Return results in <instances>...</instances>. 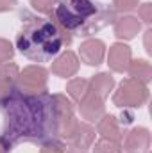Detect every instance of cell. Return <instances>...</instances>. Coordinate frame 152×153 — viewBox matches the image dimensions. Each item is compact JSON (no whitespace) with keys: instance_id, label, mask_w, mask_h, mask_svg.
<instances>
[{"instance_id":"obj_24","label":"cell","mask_w":152,"mask_h":153,"mask_svg":"<svg viewBox=\"0 0 152 153\" xmlns=\"http://www.w3.org/2000/svg\"><path fill=\"white\" fill-rule=\"evenodd\" d=\"M113 5L116 11L120 13H127L138 7V0H113Z\"/></svg>"},{"instance_id":"obj_13","label":"cell","mask_w":152,"mask_h":153,"mask_svg":"<svg viewBox=\"0 0 152 153\" xmlns=\"http://www.w3.org/2000/svg\"><path fill=\"white\" fill-rule=\"evenodd\" d=\"M97 130L99 134L104 137V139H109V141H116L120 143L122 137H123V132H122V126L118 123V119L114 116H102L99 121H97Z\"/></svg>"},{"instance_id":"obj_17","label":"cell","mask_w":152,"mask_h":153,"mask_svg":"<svg viewBox=\"0 0 152 153\" xmlns=\"http://www.w3.org/2000/svg\"><path fill=\"white\" fill-rule=\"evenodd\" d=\"M52 107H54L57 121L74 117V103L66 98V94H52Z\"/></svg>"},{"instance_id":"obj_9","label":"cell","mask_w":152,"mask_h":153,"mask_svg":"<svg viewBox=\"0 0 152 153\" xmlns=\"http://www.w3.org/2000/svg\"><path fill=\"white\" fill-rule=\"evenodd\" d=\"M79 109H81V114L86 121L93 123V121H99L102 116H104V100L99 98L97 94H93L91 91L79 102Z\"/></svg>"},{"instance_id":"obj_15","label":"cell","mask_w":152,"mask_h":153,"mask_svg":"<svg viewBox=\"0 0 152 153\" xmlns=\"http://www.w3.org/2000/svg\"><path fill=\"white\" fill-rule=\"evenodd\" d=\"M114 85V78L111 73H99L90 80V91L93 94H97L99 98L106 100L109 96V93L113 91Z\"/></svg>"},{"instance_id":"obj_25","label":"cell","mask_w":152,"mask_h":153,"mask_svg":"<svg viewBox=\"0 0 152 153\" xmlns=\"http://www.w3.org/2000/svg\"><path fill=\"white\" fill-rule=\"evenodd\" d=\"M138 14H140V20H143L147 25H150L152 22V4H143V5H140V9H138Z\"/></svg>"},{"instance_id":"obj_16","label":"cell","mask_w":152,"mask_h":153,"mask_svg":"<svg viewBox=\"0 0 152 153\" xmlns=\"http://www.w3.org/2000/svg\"><path fill=\"white\" fill-rule=\"evenodd\" d=\"M131 78L141 82V84H149L152 78V66L149 61L145 59H136V61H131L129 68H127Z\"/></svg>"},{"instance_id":"obj_23","label":"cell","mask_w":152,"mask_h":153,"mask_svg":"<svg viewBox=\"0 0 152 153\" xmlns=\"http://www.w3.org/2000/svg\"><path fill=\"white\" fill-rule=\"evenodd\" d=\"M65 144L57 139H52V141H47L43 146H41V152L39 153H65Z\"/></svg>"},{"instance_id":"obj_6","label":"cell","mask_w":152,"mask_h":153,"mask_svg":"<svg viewBox=\"0 0 152 153\" xmlns=\"http://www.w3.org/2000/svg\"><path fill=\"white\" fill-rule=\"evenodd\" d=\"M150 148V132L143 126L132 128L123 139V150L129 153H147Z\"/></svg>"},{"instance_id":"obj_10","label":"cell","mask_w":152,"mask_h":153,"mask_svg":"<svg viewBox=\"0 0 152 153\" xmlns=\"http://www.w3.org/2000/svg\"><path fill=\"white\" fill-rule=\"evenodd\" d=\"M79 57H77L74 52L66 50L63 52L54 62H52V73H56L57 76H63V78H70L77 73L79 70Z\"/></svg>"},{"instance_id":"obj_27","label":"cell","mask_w":152,"mask_h":153,"mask_svg":"<svg viewBox=\"0 0 152 153\" xmlns=\"http://www.w3.org/2000/svg\"><path fill=\"white\" fill-rule=\"evenodd\" d=\"M14 5H16V0H0V13L11 11Z\"/></svg>"},{"instance_id":"obj_2","label":"cell","mask_w":152,"mask_h":153,"mask_svg":"<svg viewBox=\"0 0 152 153\" xmlns=\"http://www.w3.org/2000/svg\"><path fill=\"white\" fill-rule=\"evenodd\" d=\"M70 43V32L47 18H29L16 38L18 50L34 62H45L52 59L65 45Z\"/></svg>"},{"instance_id":"obj_1","label":"cell","mask_w":152,"mask_h":153,"mask_svg":"<svg viewBox=\"0 0 152 153\" xmlns=\"http://www.w3.org/2000/svg\"><path fill=\"white\" fill-rule=\"evenodd\" d=\"M4 111V132L11 144L16 143H47L56 139V112L52 107V94L41 93L27 96L16 87L9 98L0 105Z\"/></svg>"},{"instance_id":"obj_20","label":"cell","mask_w":152,"mask_h":153,"mask_svg":"<svg viewBox=\"0 0 152 153\" xmlns=\"http://www.w3.org/2000/svg\"><path fill=\"white\" fill-rule=\"evenodd\" d=\"M93 146V153H122V144L116 141H109V139H100L97 141Z\"/></svg>"},{"instance_id":"obj_11","label":"cell","mask_w":152,"mask_h":153,"mask_svg":"<svg viewBox=\"0 0 152 153\" xmlns=\"http://www.w3.org/2000/svg\"><path fill=\"white\" fill-rule=\"evenodd\" d=\"M68 143H70V146L81 148V150L91 148V144L95 143V128L90 123H77L75 130L68 137Z\"/></svg>"},{"instance_id":"obj_28","label":"cell","mask_w":152,"mask_h":153,"mask_svg":"<svg viewBox=\"0 0 152 153\" xmlns=\"http://www.w3.org/2000/svg\"><path fill=\"white\" fill-rule=\"evenodd\" d=\"M150 38H152V30L149 29L147 32H145V50H147V53H152V46H150Z\"/></svg>"},{"instance_id":"obj_4","label":"cell","mask_w":152,"mask_h":153,"mask_svg":"<svg viewBox=\"0 0 152 153\" xmlns=\"http://www.w3.org/2000/svg\"><path fill=\"white\" fill-rule=\"evenodd\" d=\"M149 100V89L145 84L134 80V78H125L122 80L118 91L113 94V103L116 107L129 109V107H141Z\"/></svg>"},{"instance_id":"obj_22","label":"cell","mask_w":152,"mask_h":153,"mask_svg":"<svg viewBox=\"0 0 152 153\" xmlns=\"http://www.w3.org/2000/svg\"><path fill=\"white\" fill-rule=\"evenodd\" d=\"M57 0H31L32 7L38 11V13H43V14H48L54 11V5H56Z\"/></svg>"},{"instance_id":"obj_29","label":"cell","mask_w":152,"mask_h":153,"mask_svg":"<svg viewBox=\"0 0 152 153\" xmlns=\"http://www.w3.org/2000/svg\"><path fill=\"white\" fill-rule=\"evenodd\" d=\"M65 153H86V150H81V148H74V146H70L68 150H65Z\"/></svg>"},{"instance_id":"obj_14","label":"cell","mask_w":152,"mask_h":153,"mask_svg":"<svg viewBox=\"0 0 152 153\" xmlns=\"http://www.w3.org/2000/svg\"><path fill=\"white\" fill-rule=\"evenodd\" d=\"M114 20H116V16H114L113 9L97 11V13L84 23V27L81 29V32H82L84 36H90V34L97 32L99 29H102V27H106V25H109V23H114Z\"/></svg>"},{"instance_id":"obj_12","label":"cell","mask_w":152,"mask_h":153,"mask_svg":"<svg viewBox=\"0 0 152 153\" xmlns=\"http://www.w3.org/2000/svg\"><path fill=\"white\" fill-rule=\"evenodd\" d=\"M141 23L136 16H122L114 20V36L118 39H132L140 32Z\"/></svg>"},{"instance_id":"obj_3","label":"cell","mask_w":152,"mask_h":153,"mask_svg":"<svg viewBox=\"0 0 152 153\" xmlns=\"http://www.w3.org/2000/svg\"><path fill=\"white\" fill-rule=\"evenodd\" d=\"M97 5L91 0H57L54 5V18L66 32L82 29L84 23L97 13Z\"/></svg>"},{"instance_id":"obj_26","label":"cell","mask_w":152,"mask_h":153,"mask_svg":"<svg viewBox=\"0 0 152 153\" xmlns=\"http://www.w3.org/2000/svg\"><path fill=\"white\" fill-rule=\"evenodd\" d=\"M13 148V144L9 143V139H5L4 135H0V153H9Z\"/></svg>"},{"instance_id":"obj_19","label":"cell","mask_w":152,"mask_h":153,"mask_svg":"<svg viewBox=\"0 0 152 153\" xmlns=\"http://www.w3.org/2000/svg\"><path fill=\"white\" fill-rule=\"evenodd\" d=\"M20 76V68L14 62H4L0 66V80L7 82L11 85H16V80Z\"/></svg>"},{"instance_id":"obj_7","label":"cell","mask_w":152,"mask_h":153,"mask_svg":"<svg viewBox=\"0 0 152 153\" xmlns=\"http://www.w3.org/2000/svg\"><path fill=\"white\" fill-rule=\"evenodd\" d=\"M79 55L88 66H99L106 57V45L100 39H86L79 48Z\"/></svg>"},{"instance_id":"obj_21","label":"cell","mask_w":152,"mask_h":153,"mask_svg":"<svg viewBox=\"0 0 152 153\" xmlns=\"http://www.w3.org/2000/svg\"><path fill=\"white\" fill-rule=\"evenodd\" d=\"M14 55V50H13V45L5 39H0V64L4 62H9Z\"/></svg>"},{"instance_id":"obj_5","label":"cell","mask_w":152,"mask_h":153,"mask_svg":"<svg viewBox=\"0 0 152 153\" xmlns=\"http://www.w3.org/2000/svg\"><path fill=\"white\" fill-rule=\"evenodd\" d=\"M47 80H48V71L43 66H27L23 71H20V76L16 80V89L27 96H36L47 91Z\"/></svg>"},{"instance_id":"obj_18","label":"cell","mask_w":152,"mask_h":153,"mask_svg":"<svg viewBox=\"0 0 152 153\" xmlns=\"http://www.w3.org/2000/svg\"><path fill=\"white\" fill-rule=\"evenodd\" d=\"M66 93L75 100L77 103L90 93V80H86V78H81V76H77V78H72L70 82H68V85H66Z\"/></svg>"},{"instance_id":"obj_8","label":"cell","mask_w":152,"mask_h":153,"mask_svg":"<svg viewBox=\"0 0 152 153\" xmlns=\"http://www.w3.org/2000/svg\"><path fill=\"white\" fill-rule=\"evenodd\" d=\"M132 61V53H131V48L123 43H114L113 46L109 48V53H108V64L109 68L116 71V73H123L127 71L129 64Z\"/></svg>"}]
</instances>
